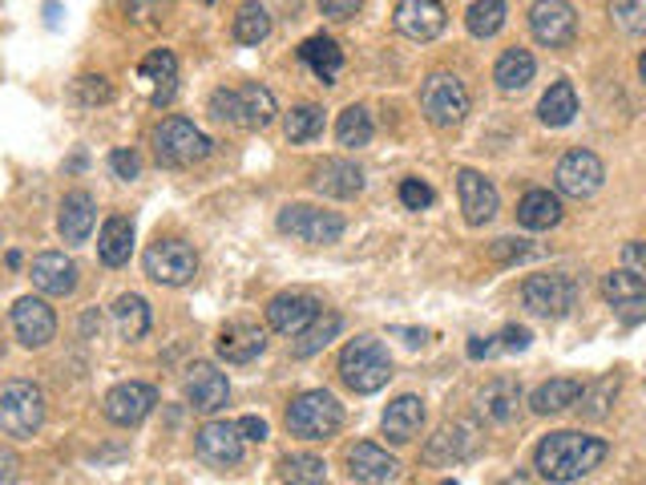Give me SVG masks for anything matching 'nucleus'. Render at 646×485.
Here are the masks:
<instances>
[{
  "instance_id": "4be33fe9",
  "label": "nucleus",
  "mask_w": 646,
  "mask_h": 485,
  "mask_svg": "<svg viewBox=\"0 0 646 485\" xmlns=\"http://www.w3.org/2000/svg\"><path fill=\"white\" fill-rule=\"evenodd\" d=\"M263 348H267V332H263L258 323H247V320L226 323L215 340V352L223 356L226 365H251Z\"/></svg>"
},
{
  "instance_id": "e433bc0d",
  "label": "nucleus",
  "mask_w": 646,
  "mask_h": 485,
  "mask_svg": "<svg viewBox=\"0 0 646 485\" xmlns=\"http://www.w3.org/2000/svg\"><path fill=\"white\" fill-rule=\"evenodd\" d=\"M114 328L121 340H141L150 332V303L141 295H118L114 300Z\"/></svg>"
},
{
  "instance_id": "09e8293b",
  "label": "nucleus",
  "mask_w": 646,
  "mask_h": 485,
  "mask_svg": "<svg viewBox=\"0 0 646 485\" xmlns=\"http://www.w3.org/2000/svg\"><path fill=\"white\" fill-rule=\"evenodd\" d=\"M360 9H364V0H320V12L327 21H352Z\"/></svg>"
},
{
  "instance_id": "c9c22d12",
  "label": "nucleus",
  "mask_w": 646,
  "mask_h": 485,
  "mask_svg": "<svg viewBox=\"0 0 646 485\" xmlns=\"http://www.w3.org/2000/svg\"><path fill=\"white\" fill-rule=\"evenodd\" d=\"M574 114H578V94H574V86L570 81H554V86L546 89V97H541L538 118L546 122L549 129H561V126H570Z\"/></svg>"
},
{
  "instance_id": "1a4fd4ad",
  "label": "nucleus",
  "mask_w": 646,
  "mask_h": 485,
  "mask_svg": "<svg viewBox=\"0 0 646 485\" xmlns=\"http://www.w3.org/2000/svg\"><path fill=\"white\" fill-rule=\"evenodd\" d=\"M141 268L161 288H183V283H190L198 275V255H194L186 239H158V243L146 248Z\"/></svg>"
},
{
  "instance_id": "20e7f679",
  "label": "nucleus",
  "mask_w": 646,
  "mask_h": 485,
  "mask_svg": "<svg viewBox=\"0 0 646 485\" xmlns=\"http://www.w3.org/2000/svg\"><path fill=\"white\" fill-rule=\"evenodd\" d=\"M340 425H344V405L327 388H312V392H300V397L291 400L287 409L291 437H300V442H327V437L340 433Z\"/></svg>"
},
{
  "instance_id": "79ce46f5",
  "label": "nucleus",
  "mask_w": 646,
  "mask_h": 485,
  "mask_svg": "<svg viewBox=\"0 0 646 485\" xmlns=\"http://www.w3.org/2000/svg\"><path fill=\"white\" fill-rule=\"evenodd\" d=\"M271 32V12L258 4V0H247V4H238L235 12V41L238 45H258L267 41Z\"/></svg>"
},
{
  "instance_id": "2eb2a0df",
  "label": "nucleus",
  "mask_w": 646,
  "mask_h": 485,
  "mask_svg": "<svg viewBox=\"0 0 646 485\" xmlns=\"http://www.w3.org/2000/svg\"><path fill=\"white\" fill-rule=\"evenodd\" d=\"M12 332L25 348H45L57 336V316L41 295H21L12 303Z\"/></svg>"
},
{
  "instance_id": "6e6d98bb",
  "label": "nucleus",
  "mask_w": 646,
  "mask_h": 485,
  "mask_svg": "<svg viewBox=\"0 0 646 485\" xmlns=\"http://www.w3.org/2000/svg\"><path fill=\"white\" fill-rule=\"evenodd\" d=\"M392 332L404 336L409 345H424V340H429V332H417V328H392Z\"/></svg>"
},
{
  "instance_id": "9b49d317",
  "label": "nucleus",
  "mask_w": 646,
  "mask_h": 485,
  "mask_svg": "<svg viewBox=\"0 0 646 485\" xmlns=\"http://www.w3.org/2000/svg\"><path fill=\"white\" fill-rule=\"evenodd\" d=\"M529 32L546 49H566L578 37V12L566 0H534V9H529Z\"/></svg>"
},
{
  "instance_id": "7c9ffc66",
  "label": "nucleus",
  "mask_w": 646,
  "mask_h": 485,
  "mask_svg": "<svg viewBox=\"0 0 646 485\" xmlns=\"http://www.w3.org/2000/svg\"><path fill=\"white\" fill-rule=\"evenodd\" d=\"M581 388H586V385H581L578 377H554V380H546V385L534 388V397H529V409L541 413V417L566 413V409H574V405H578Z\"/></svg>"
},
{
  "instance_id": "58836bf2",
  "label": "nucleus",
  "mask_w": 646,
  "mask_h": 485,
  "mask_svg": "<svg viewBox=\"0 0 646 485\" xmlns=\"http://www.w3.org/2000/svg\"><path fill=\"white\" fill-rule=\"evenodd\" d=\"M506 17H509L506 0H473L469 12H464V25H469V32H473L477 41H489V37L501 32Z\"/></svg>"
},
{
  "instance_id": "603ef678",
  "label": "nucleus",
  "mask_w": 646,
  "mask_h": 485,
  "mask_svg": "<svg viewBox=\"0 0 646 485\" xmlns=\"http://www.w3.org/2000/svg\"><path fill=\"white\" fill-rule=\"evenodd\" d=\"M529 328H506V332L497 336V345H501V352H526L529 348Z\"/></svg>"
},
{
  "instance_id": "39448f33",
  "label": "nucleus",
  "mask_w": 646,
  "mask_h": 485,
  "mask_svg": "<svg viewBox=\"0 0 646 485\" xmlns=\"http://www.w3.org/2000/svg\"><path fill=\"white\" fill-rule=\"evenodd\" d=\"M45 425V392L29 380H9L0 388V433L12 442H29Z\"/></svg>"
},
{
  "instance_id": "aec40b11",
  "label": "nucleus",
  "mask_w": 646,
  "mask_h": 485,
  "mask_svg": "<svg viewBox=\"0 0 646 485\" xmlns=\"http://www.w3.org/2000/svg\"><path fill=\"white\" fill-rule=\"evenodd\" d=\"M32 288L45 295H74L77 291V263L65 251H41L32 259Z\"/></svg>"
},
{
  "instance_id": "72a5a7b5",
  "label": "nucleus",
  "mask_w": 646,
  "mask_h": 485,
  "mask_svg": "<svg viewBox=\"0 0 646 485\" xmlns=\"http://www.w3.org/2000/svg\"><path fill=\"white\" fill-rule=\"evenodd\" d=\"M300 57L320 81H327V86H332L335 74L344 69V49H340L332 37H307V41L300 45Z\"/></svg>"
},
{
  "instance_id": "cd10ccee",
  "label": "nucleus",
  "mask_w": 646,
  "mask_h": 485,
  "mask_svg": "<svg viewBox=\"0 0 646 485\" xmlns=\"http://www.w3.org/2000/svg\"><path fill=\"white\" fill-rule=\"evenodd\" d=\"M94 223H97V203H94V194H86V191L65 194L61 215H57V231H61L65 243H86L89 231H94Z\"/></svg>"
},
{
  "instance_id": "13d9d810",
  "label": "nucleus",
  "mask_w": 646,
  "mask_h": 485,
  "mask_svg": "<svg viewBox=\"0 0 646 485\" xmlns=\"http://www.w3.org/2000/svg\"><path fill=\"white\" fill-rule=\"evenodd\" d=\"M638 77L646 81V49H643V57H638Z\"/></svg>"
},
{
  "instance_id": "6e6552de",
  "label": "nucleus",
  "mask_w": 646,
  "mask_h": 485,
  "mask_svg": "<svg viewBox=\"0 0 646 485\" xmlns=\"http://www.w3.org/2000/svg\"><path fill=\"white\" fill-rule=\"evenodd\" d=\"M420 109L437 129H457L469 114V89L457 74H432L420 89Z\"/></svg>"
},
{
  "instance_id": "a211bd4d",
  "label": "nucleus",
  "mask_w": 646,
  "mask_h": 485,
  "mask_svg": "<svg viewBox=\"0 0 646 485\" xmlns=\"http://www.w3.org/2000/svg\"><path fill=\"white\" fill-rule=\"evenodd\" d=\"M194 445H198V457L215 469H231V465L243 462V437H238V425H226V420H211L203 429L194 433Z\"/></svg>"
},
{
  "instance_id": "a18cd8bd",
  "label": "nucleus",
  "mask_w": 646,
  "mask_h": 485,
  "mask_svg": "<svg viewBox=\"0 0 646 485\" xmlns=\"http://www.w3.org/2000/svg\"><path fill=\"white\" fill-rule=\"evenodd\" d=\"M109 97H114V86H109L106 77L86 74V77H77L74 81V101L77 106H101V101H109Z\"/></svg>"
},
{
  "instance_id": "5fc2aeb1",
  "label": "nucleus",
  "mask_w": 646,
  "mask_h": 485,
  "mask_svg": "<svg viewBox=\"0 0 646 485\" xmlns=\"http://www.w3.org/2000/svg\"><path fill=\"white\" fill-rule=\"evenodd\" d=\"M501 352V345H497V336H484V340H469V356L473 360H484V356Z\"/></svg>"
},
{
  "instance_id": "4468645a",
  "label": "nucleus",
  "mask_w": 646,
  "mask_h": 485,
  "mask_svg": "<svg viewBox=\"0 0 646 485\" xmlns=\"http://www.w3.org/2000/svg\"><path fill=\"white\" fill-rule=\"evenodd\" d=\"M154 405H158V392H154V385H141V380L114 385L106 392V400H101L106 417L114 420V425H121V429H134V425H141V420L154 413Z\"/></svg>"
},
{
  "instance_id": "6ab92c4d",
  "label": "nucleus",
  "mask_w": 646,
  "mask_h": 485,
  "mask_svg": "<svg viewBox=\"0 0 646 485\" xmlns=\"http://www.w3.org/2000/svg\"><path fill=\"white\" fill-rule=\"evenodd\" d=\"M320 300L315 295H303V291H283L267 303V323L283 336H300L307 323L320 316Z\"/></svg>"
},
{
  "instance_id": "f8f14e48",
  "label": "nucleus",
  "mask_w": 646,
  "mask_h": 485,
  "mask_svg": "<svg viewBox=\"0 0 646 485\" xmlns=\"http://www.w3.org/2000/svg\"><path fill=\"white\" fill-rule=\"evenodd\" d=\"M554 183H558V191L566 194V198H590V194H598V186L606 183V166L598 154L570 151V154H561L558 171H554Z\"/></svg>"
},
{
  "instance_id": "412c9836",
  "label": "nucleus",
  "mask_w": 646,
  "mask_h": 485,
  "mask_svg": "<svg viewBox=\"0 0 646 485\" xmlns=\"http://www.w3.org/2000/svg\"><path fill=\"white\" fill-rule=\"evenodd\" d=\"M457 194L469 226H484L497 215V186L477 171H457Z\"/></svg>"
},
{
  "instance_id": "ddd939ff",
  "label": "nucleus",
  "mask_w": 646,
  "mask_h": 485,
  "mask_svg": "<svg viewBox=\"0 0 646 485\" xmlns=\"http://www.w3.org/2000/svg\"><path fill=\"white\" fill-rule=\"evenodd\" d=\"M481 449V429H477V420H452L444 429H437L424 445V465H452V462H464V457H473Z\"/></svg>"
},
{
  "instance_id": "0eeeda50",
  "label": "nucleus",
  "mask_w": 646,
  "mask_h": 485,
  "mask_svg": "<svg viewBox=\"0 0 646 485\" xmlns=\"http://www.w3.org/2000/svg\"><path fill=\"white\" fill-rule=\"evenodd\" d=\"M521 303H526V312H534V316L561 320V316H570L574 303H578V280H570L566 271L529 275V280L521 283Z\"/></svg>"
},
{
  "instance_id": "3c124183",
  "label": "nucleus",
  "mask_w": 646,
  "mask_h": 485,
  "mask_svg": "<svg viewBox=\"0 0 646 485\" xmlns=\"http://www.w3.org/2000/svg\"><path fill=\"white\" fill-rule=\"evenodd\" d=\"M623 263H626V271H630V275H638V280L646 283V243H626L623 248Z\"/></svg>"
},
{
  "instance_id": "c03bdc74",
  "label": "nucleus",
  "mask_w": 646,
  "mask_h": 485,
  "mask_svg": "<svg viewBox=\"0 0 646 485\" xmlns=\"http://www.w3.org/2000/svg\"><path fill=\"white\" fill-rule=\"evenodd\" d=\"M610 21L630 37H646V0H606Z\"/></svg>"
},
{
  "instance_id": "c85d7f7f",
  "label": "nucleus",
  "mask_w": 646,
  "mask_h": 485,
  "mask_svg": "<svg viewBox=\"0 0 646 485\" xmlns=\"http://www.w3.org/2000/svg\"><path fill=\"white\" fill-rule=\"evenodd\" d=\"M138 77L150 86L154 106H161V101H170L174 89H178V57H174L170 49H154V54L138 65Z\"/></svg>"
},
{
  "instance_id": "2f4dec72",
  "label": "nucleus",
  "mask_w": 646,
  "mask_h": 485,
  "mask_svg": "<svg viewBox=\"0 0 646 485\" xmlns=\"http://www.w3.org/2000/svg\"><path fill=\"white\" fill-rule=\"evenodd\" d=\"M534 74H538V61L529 49H506L493 65V81L501 94H521L534 81Z\"/></svg>"
},
{
  "instance_id": "de8ad7c7",
  "label": "nucleus",
  "mask_w": 646,
  "mask_h": 485,
  "mask_svg": "<svg viewBox=\"0 0 646 485\" xmlns=\"http://www.w3.org/2000/svg\"><path fill=\"white\" fill-rule=\"evenodd\" d=\"M529 243L526 239H497V243H489V259L493 263H517V259H526L529 255Z\"/></svg>"
},
{
  "instance_id": "864d4df0",
  "label": "nucleus",
  "mask_w": 646,
  "mask_h": 485,
  "mask_svg": "<svg viewBox=\"0 0 646 485\" xmlns=\"http://www.w3.org/2000/svg\"><path fill=\"white\" fill-rule=\"evenodd\" d=\"M235 425L243 442H267V420L263 417H238Z\"/></svg>"
},
{
  "instance_id": "ea45409f",
  "label": "nucleus",
  "mask_w": 646,
  "mask_h": 485,
  "mask_svg": "<svg viewBox=\"0 0 646 485\" xmlns=\"http://www.w3.org/2000/svg\"><path fill=\"white\" fill-rule=\"evenodd\" d=\"M372 134H376V126H372V114H368L364 106H348L344 114H340V122H335V138H340V146H348V151L368 146Z\"/></svg>"
},
{
  "instance_id": "4d7b16f0",
  "label": "nucleus",
  "mask_w": 646,
  "mask_h": 485,
  "mask_svg": "<svg viewBox=\"0 0 646 485\" xmlns=\"http://www.w3.org/2000/svg\"><path fill=\"white\" fill-rule=\"evenodd\" d=\"M497 485H529V477H506V482H497Z\"/></svg>"
},
{
  "instance_id": "f257e3e1",
  "label": "nucleus",
  "mask_w": 646,
  "mask_h": 485,
  "mask_svg": "<svg viewBox=\"0 0 646 485\" xmlns=\"http://www.w3.org/2000/svg\"><path fill=\"white\" fill-rule=\"evenodd\" d=\"M606 453H610V445L603 437H590L581 429H558L541 437V445L534 449V469L554 485H570L594 474L606 462Z\"/></svg>"
},
{
  "instance_id": "f03ea898",
  "label": "nucleus",
  "mask_w": 646,
  "mask_h": 485,
  "mask_svg": "<svg viewBox=\"0 0 646 485\" xmlns=\"http://www.w3.org/2000/svg\"><path fill=\"white\" fill-rule=\"evenodd\" d=\"M392 377V360H388L384 345L376 336H355L348 340L344 352H340V380H344L352 392L368 397V392H380Z\"/></svg>"
},
{
  "instance_id": "8fccbe9b",
  "label": "nucleus",
  "mask_w": 646,
  "mask_h": 485,
  "mask_svg": "<svg viewBox=\"0 0 646 485\" xmlns=\"http://www.w3.org/2000/svg\"><path fill=\"white\" fill-rule=\"evenodd\" d=\"M109 171L129 183V178H138V174H141V162H138V154H134V151H114V154H109Z\"/></svg>"
},
{
  "instance_id": "423d86ee",
  "label": "nucleus",
  "mask_w": 646,
  "mask_h": 485,
  "mask_svg": "<svg viewBox=\"0 0 646 485\" xmlns=\"http://www.w3.org/2000/svg\"><path fill=\"white\" fill-rule=\"evenodd\" d=\"M215 142L186 118H166L154 129V154L161 166H194V162L211 158Z\"/></svg>"
},
{
  "instance_id": "bb28decb",
  "label": "nucleus",
  "mask_w": 646,
  "mask_h": 485,
  "mask_svg": "<svg viewBox=\"0 0 646 485\" xmlns=\"http://www.w3.org/2000/svg\"><path fill=\"white\" fill-rule=\"evenodd\" d=\"M603 295L623 320H638L646 316V283L630 271H610L603 280Z\"/></svg>"
},
{
  "instance_id": "49530a36",
  "label": "nucleus",
  "mask_w": 646,
  "mask_h": 485,
  "mask_svg": "<svg viewBox=\"0 0 646 485\" xmlns=\"http://www.w3.org/2000/svg\"><path fill=\"white\" fill-rule=\"evenodd\" d=\"M432 198H437L432 186L420 183V178H404V183H400V203L409 206V211H429Z\"/></svg>"
},
{
  "instance_id": "b1692460",
  "label": "nucleus",
  "mask_w": 646,
  "mask_h": 485,
  "mask_svg": "<svg viewBox=\"0 0 646 485\" xmlns=\"http://www.w3.org/2000/svg\"><path fill=\"white\" fill-rule=\"evenodd\" d=\"M424 400L412 397V392H404V397H397L392 405L384 409V437L392 445H409L420 437V429H424Z\"/></svg>"
},
{
  "instance_id": "f3484780",
  "label": "nucleus",
  "mask_w": 646,
  "mask_h": 485,
  "mask_svg": "<svg viewBox=\"0 0 646 485\" xmlns=\"http://www.w3.org/2000/svg\"><path fill=\"white\" fill-rule=\"evenodd\" d=\"M397 29L409 37V41H432L441 37L444 25H449V12H444L441 0H400L397 12H392Z\"/></svg>"
},
{
  "instance_id": "c756f323",
  "label": "nucleus",
  "mask_w": 646,
  "mask_h": 485,
  "mask_svg": "<svg viewBox=\"0 0 646 485\" xmlns=\"http://www.w3.org/2000/svg\"><path fill=\"white\" fill-rule=\"evenodd\" d=\"M129 251H134V219L109 215L101 223V235H97V255L106 268H121V263H129Z\"/></svg>"
},
{
  "instance_id": "473e14b6",
  "label": "nucleus",
  "mask_w": 646,
  "mask_h": 485,
  "mask_svg": "<svg viewBox=\"0 0 646 485\" xmlns=\"http://www.w3.org/2000/svg\"><path fill=\"white\" fill-rule=\"evenodd\" d=\"M517 223L526 226V231H549V226H558L561 223L558 194L526 191V194H521V203H517Z\"/></svg>"
},
{
  "instance_id": "9d476101",
  "label": "nucleus",
  "mask_w": 646,
  "mask_h": 485,
  "mask_svg": "<svg viewBox=\"0 0 646 485\" xmlns=\"http://www.w3.org/2000/svg\"><path fill=\"white\" fill-rule=\"evenodd\" d=\"M280 231L291 239H300V243H312V248H327V243H335V239L344 235V219L335 215V211L295 203L280 211Z\"/></svg>"
},
{
  "instance_id": "bf43d9fd",
  "label": "nucleus",
  "mask_w": 646,
  "mask_h": 485,
  "mask_svg": "<svg viewBox=\"0 0 646 485\" xmlns=\"http://www.w3.org/2000/svg\"><path fill=\"white\" fill-rule=\"evenodd\" d=\"M441 485H457V482H441Z\"/></svg>"
},
{
  "instance_id": "a19ab883",
  "label": "nucleus",
  "mask_w": 646,
  "mask_h": 485,
  "mask_svg": "<svg viewBox=\"0 0 646 485\" xmlns=\"http://www.w3.org/2000/svg\"><path fill=\"white\" fill-rule=\"evenodd\" d=\"M280 474L287 485H323L327 482V465L315 453H287L280 462Z\"/></svg>"
},
{
  "instance_id": "f704fd0d",
  "label": "nucleus",
  "mask_w": 646,
  "mask_h": 485,
  "mask_svg": "<svg viewBox=\"0 0 646 485\" xmlns=\"http://www.w3.org/2000/svg\"><path fill=\"white\" fill-rule=\"evenodd\" d=\"M340 328H344V316L340 312H320L300 336H295V348H291V352L300 356V360H307V356L323 352V348L332 345L335 336H340Z\"/></svg>"
},
{
  "instance_id": "a878e982",
  "label": "nucleus",
  "mask_w": 646,
  "mask_h": 485,
  "mask_svg": "<svg viewBox=\"0 0 646 485\" xmlns=\"http://www.w3.org/2000/svg\"><path fill=\"white\" fill-rule=\"evenodd\" d=\"M521 405H526V392H521V385H517L513 377L489 380V385L481 388V397H477L481 417H489L493 425H509V420L521 413Z\"/></svg>"
},
{
  "instance_id": "37998d69",
  "label": "nucleus",
  "mask_w": 646,
  "mask_h": 485,
  "mask_svg": "<svg viewBox=\"0 0 646 485\" xmlns=\"http://www.w3.org/2000/svg\"><path fill=\"white\" fill-rule=\"evenodd\" d=\"M287 142H315L323 134V109L320 106H295L283 122Z\"/></svg>"
},
{
  "instance_id": "5701e85b",
  "label": "nucleus",
  "mask_w": 646,
  "mask_h": 485,
  "mask_svg": "<svg viewBox=\"0 0 646 485\" xmlns=\"http://www.w3.org/2000/svg\"><path fill=\"white\" fill-rule=\"evenodd\" d=\"M400 469V462L392 457L388 449H380V445L372 442H360L348 449V474L355 477V482H364V485H384L392 482Z\"/></svg>"
},
{
  "instance_id": "dca6fc26",
  "label": "nucleus",
  "mask_w": 646,
  "mask_h": 485,
  "mask_svg": "<svg viewBox=\"0 0 646 485\" xmlns=\"http://www.w3.org/2000/svg\"><path fill=\"white\" fill-rule=\"evenodd\" d=\"M226 397H231V385H226V377L211 360H194L186 368V400H190L194 413L211 417V413L226 409Z\"/></svg>"
},
{
  "instance_id": "7ed1b4c3",
  "label": "nucleus",
  "mask_w": 646,
  "mask_h": 485,
  "mask_svg": "<svg viewBox=\"0 0 646 485\" xmlns=\"http://www.w3.org/2000/svg\"><path fill=\"white\" fill-rule=\"evenodd\" d=\"M211 114L218 122H231V126H243V129H267L275 122V94L258 81H247L238 89H215L211 94Z\"/></svg>"
},
{
  "instance_id": "393cba45",
  "label": "nucleus",
  "mask_w": 646,
  "mask_h": 485,
  "mask_svg": "<svg viewBox=\"0 0 646 485\" xmlns=\"http://www.w3.org/2000/svg\"><path fill=\"white\" fill-rule=\"evenodd\" d=\"M312 186L327 198H355V194L364 191V171L348 158H327L323 166H315L312 174Z\"/></svg>"
},
{
  "instance_id": "4c0bfd02",
  "label": "nucleus",
  "mask_w": 646,
  "mask_h": 485,
  "mask_svg": "<svg viewBox=\"0 0 646 485\" xmlns=\"http://www.w3.org/2000/svg\"><path fill=\"white\" fill-rule=\"evenodd\" d=\"M618 388H623V377L618 372H610V377H598L594 385L581 388V397L574 409L581 413V420H603L606 413H610L614 397H618Z\"/></svg>"
}]
</instances>
